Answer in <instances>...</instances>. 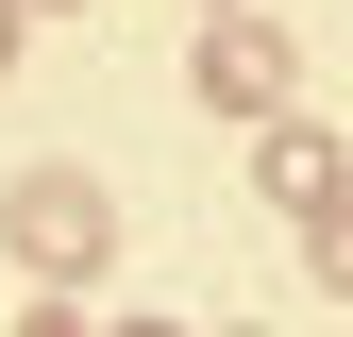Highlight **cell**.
<instances>
[{"label": "cell", "instance_id": "3", "mask_svg": "<svg viewBox=\"0 0 353 337\" xmlns=\"http://www.w3.org/2000/svg\"><path fill=\"white\" fill-rule=\"evenodd\" d=\"M252 186H270L286 220H303V202H336V135H320L303 102H270V118H252Z\"/></svg>", "mask_w": 353, "mask_h": 337}, {"label": "cell", "instance_id": "10", "mask_svg": "<svg viewBox=\"0 0 353 337\" xmlns=\"http://www.w3.org/2000/svg\"><path fill=\"white\" fill-rule=\"evenodd\" d=\"M202 17H219V0H202Z\"/></svg>", "mask_w": 353, "mask_h": 337}, {"label": "cell", "instance_id": "5", "mask_svg": "<svg viewBox=\"0 0 353 337\" xmlns=\"http://www.w3.org/2000/svg\"><path fill=\"white\" fill-rule=\"evenodd\" d=\"M17 337H101V320H84V287H51V304H34Z\"/></svg>", "mask_w": 353, "mask_h": 337}, {"label": "cell", "instance_id": "9", "mask_svg": "<svg viewBox=\"0 0 353 337\" xmlns=\"http://www.w3.org/2000/svg\"><path fill=\"white\" fill-rule=\"evenodd\" d=\"M219 337H270V320H219Z\"/></svg>", "mask_w": 353, "mask_h": 337}, {"label": "cell", "instance_id": "7", "mask_svg": "<svg viewBox=\"0 0 353 337\" xmlns=\"http://www.w3.org/2000/svg\"><path fill=\"white\" fill-rule=\"evenodd\" d=\"M17 17H84V0H17Z\"/></svg>", "mask_w": 353, "mask_h": 337}, {"label": "cell", "instance_id": "8", "mask_svg": "<svg viewBox=\"0 0 353 337\" xmlns=\"http://www.w3.org/2000/svg\"><path fill=\"white\" fill-rule=\"evenodd\" d=\"M118 337H185V320H118Z\"/></svg>", "mask_w": 353, "mask_h": 337}, {"label": "cell", "instance_id": "1", "mask_svg": "<svg viewBox=\"0 0 353 337\" xmlns=\"http://www.w3.org/2000/svg\"><path fill=\"white\" fill-rule=\"evenodd\" d=\"M0 253H17V270H51V287H84V270H118V202L84 186V168H17Z\"/></svg>", "mask_w": 353, "mask_h": 337}, {"label": "cell", "instance_id": "4", "mask_svg": "<svg viewBox=\"0 0 353 337\" xmlns=\"http://www.w3.org/2000/svg\"><path fill=\"white\" fill-rule=\"evenodd\" d=\"M303 270H320L336 304H353V186H336V202H303Z\"/></svg>", "mask_w": 353, "mask_h": 337}, {"label": "cell", "instance_id": "2", "mask_svg": "<svg viewBox=\"0 0 353 337\" xmlns=\"http://www.w3.org/2000/svg\"><path fill=\"white\" fill-rule=\"evenodd\" d=\"M185 84H202L219 118H270V102H286L303 68H286V34L252 17V0H219V17H202V51H185Z\"/></svg>", "mask_w": 353, "mask_h": 337}, {"label": "cell", "instance_id": "6", "mask_svg": "<svg viewBox=\"0 0 353 337\" xmlns=\"http://www.w3.org/2000/svg\"><path fill=\"white\" fill-rule=\"evenodd\" d=\"M17 34H34V17H17V0H0V68H17Z\"/></svg>", "mask_w": 353, "mask_h": 337}]
</instances>
